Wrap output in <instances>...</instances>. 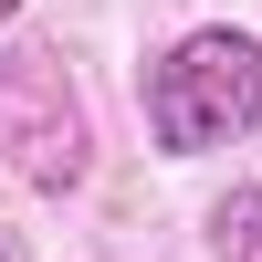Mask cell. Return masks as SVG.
I'll return each instance as SVG.
<instances>
[{
    "label": "cell",
    "mask_w": 262,
    "mask_h": 262,
    "mask_svg": "<svg viewBox=\"0 0 262 262\" xmlns=\"http://www.w3.org/2000/svg\"><path fill=\"white\" fill-rule=\"evenodd\" d=\"M147 137L158 158H210L262 126V42L252 32H179L147 63Z\"/></svg>",
    "instance_id": "cell-1"
},
{
    "label": "cell",
    "mask_w": 262,
    "mask_h": 262,
    "mask_svg": "<svg viewBox=\"0 0 262 262\" xmlns=\"http://www.w3.org/2000/svg\"><path fill=\"white\" fill-rule=\"evenodd\" d=\"M0 158L42 200H63V189L95 179V126H84V95H74V74H63L53 42H11L0 53Z\"/></svg>",
    "instance_id": "cell-2"
},
{
    "label": "cell",
    "mask_w": 262,
    "mask_h": 262,
    "mask_svg": "<svg viewBox=\"0 0 262 262\" xmlns=\"http://www.w3.org/2000/svg\"><path fill=\"white\" fill-rule=\"evenodd\" d=\"M210 262H262V189H221L210 200Z\"/></svg>",
    "instance_id": "cell-3"
},
{
    "label": "cell",
    "mask_w": 262,
    "mask_h": 262,
    "mask_svg": "<svg viewBox=\"0 0 262 262\" xmlns=\"http://www.w3.org/2000/svg\"><path fill=\"white\" fill-rule=\"evenodd\" d=\"M0 262H11V231H0Z\"/></svg>",
    "instance_id": "cell-4"
},
{
    "label": "cell",
    "mask_w": 262,
    "mask_h": 262,
    "mask_svg": "<svg viewBox=\"0 0 262 262\" xmlns=\"http://www.w3.org/2000/svg\"><path fill=\"white\" fill-rule=\"evenodd\" d=\"M11 11H21V0H0V21H11Z\"/></svg>",
    "instance_id": "cell-5"
}]
</instances>
